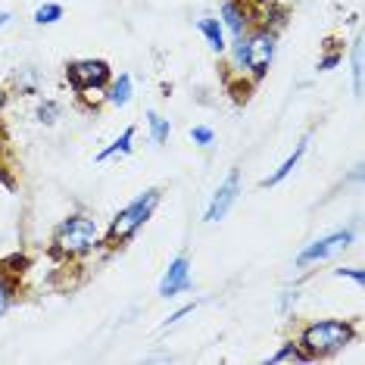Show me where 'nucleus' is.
I'll return each instance as SVG.
<instances>
[{"mask_svg":"<svg viewBox=\"0 0 365 365\" xmlns=\"http://www.w3.org/2000/svg\"><path fill=\"white\" fill-rule=\"evenodd\" d=\"M10 22V13H0V26H6Z\"/></svg>","mask_w":365,"mask_h":365,"instance_id":"obj_23","label":"nucleus"},{"mask_svg":"<svg viewBox=\"0 0 365 365\" xmlns=\"http://www.w3.org/2000/svg\"><path fill=\"white\" fill-rule=\"evenodd\" d=\"M66 78L72 88L85 94V91H97L110 81V66L103 60H76L66 66Z\"/></svg>","mask_w":365,"mask_h":365,"instance_id":"obj_5","label":"nucleus"},{"mask_svg":"<svg viewBox=\"0 0 365 365\" xmlns=\"http://www.w3.org/2000/svg\"><path fill=\"white\" fill-rule=\"evenodd\" d=\"M187 287H190V262H187V256H178V259H172L169 272L160 281V294L165 300H172V297H178Z\"/></svg>","mask_w":365,"mask_h":365,"instance_id":"obj_8","label":"nucleus"},{"mask_svg":"<svg viewBox=\"0 0 365 365\" xmlns=\"http://www.w3.org/2000/svg\"><path fill=\"white\" fill-rule=\"evenodd\" d=\"M237 194H240V175H237V172H231V175L225 178V185L215 190L210 210H206V222H219V219H225L228 210H231V206H235V200H237Z\"/></svg>","mask_w":365,"mask_h":365,"instance_id":"obj_7","label":"nucleus"},{"mask_svg":"<svg viewBox=\"0 0 365 365\" xmlns=\"http://www.w3.org/2000/svg\"><path fill=\"white\" fill-rule=\"evenodd\" d=\"M353 88H356V94L362 91V47L359 44L353 47Z\"/></svg>","mask_w":365,"mask_h":365,"instance_id":"obj_17","label":"nucleus"},{"mask_svg":"<svg viewBox=\"0 0 365 365\" xmlns=\"http://www.w3.org/2000/svg\"><path fill=\"white\" fill-rule=\"evenodd\" d=\"M222 26H225L231 35H235V41L244 38V29H247V10L244 4H237V0H225L222 4Z\"/></svg>","mask_w":365,"mask_h":365,"instance_id":"obj_9","label":"nucleus"},{"mask_svg":"<svg viewBox=\"0 0 365 365\" xmlns=\"http://www.w3.org/2000/svg\"><path fill=\"white\" fill-rule=\"evenodd\" d=\"M53 244H56V250L66 256H81L101 244V231H97L94 219H88V215H69V219L56 228Z\"/></svg>","mask_w":365,"mask_h":365,"instance_id":"obj_2","label":"nucleus"},{"mask_svg":"<svg viewBox=\"0 0 365 365\" xmlns=\"http://www.w3.org/2000/svg\"><path fill=\"white\" fill-rule=\"evenodd\" d=\"M356 337V328L344 319H322L306 325L300 346L306 350L309 359H325V356H334L337 350H344L346 344Z\"/></svg>","mask_w":365,"mask_h":365,"instance_id":"obj_1","label":"nucleus"},{"mask_svg":"<svg viewBox=\"0 0 365 365\" xmlns=\"http://www.w3.org/2000/svg\"><path fill=\"white\" fill-rule=\"evenodd\" d=\"M131 140H135V128H125V131H122V138H115L106 150L97 153V160L103 163V160H110V156H115V153H128L131 150Z\"/></svg>","mask_w":365,"mask_h":365,"instance_id":"obj_12","label":"nucleus"},{"mask_svg":"<svg viewBox=\"0 0 365 365\" xmlns=\"http://www.w3.org/2000/svg\"><path fill=\"white\" fill-rule=\"evenodd\" d=\"M0 103H4V97H0Z\"/></svg>","mask_w":365,"mask_h":365,"instance_id":"obj_24","label":"nucleus"},{"mask_svg":"<svg viewBox=\"0 0 365 365\" xmlns=\"http://www.w3.org/2000/svg\"><path fill=\"white\" fill-rule=\"evenodd\" d=\"M10 309V287H6V281L0 278V315Z\"/></svg>","mask_w":365,"mask_h":365,"instance_id":"obj_20","label":"nucleus"},{"mask_svg":"<svg viewBox=\"0 0 365 365\" xmlns=\"http://www.w3.org/2000/svg\"><path fill=\"white\" fill-rule=\"evenodd\" d=\"M147 125H150V135H153L156 144H165V140H169V119L150 113V115H147Z\"/></svg>","mask_w":365,"mask_h":365,"instance_id":"obj_16","label":"nucleus"},{"mask_svg":"<svg viewBox=\"0 0 365 365\" xmlns=\"http://www.w3.org/2000/svg\"><path fill=\"white\" fill-rule=\"evenodd\" d=\"M235 44H237V60L244 63L256 78H262L265 72H269L272 60H275V35L259 29V31H253L250 38L235 41Z\"/></svg>","mask_w":365,"mask_h":365,"instance_id":"obj_3","label":"nucleus"},{"mask_svg":"<svg viewBox=\"0 0 365 365\" xmlns=\"http://www.w3.org/2000/svg\"><path fill=\"white\" fill-rule=\"evenodd\" d=\"M197 29L206 35V41H210V47H212L215 53H222L228 47L225 44V29H222L219 19H200V22H197Z\"/></svg>","mask_w":365,"mask_h":365,"instance_id":"obj_11","label":"nucleus"},{"mask_svg":"<svg viewBox=\"0 0 365 365\" xmlns=\"http://www.w3.org/2000/svg\"><path fill=\"white\" fill-rule=\"evenodd\" d=\"M337 60H340V56H328V60H322V63H319V69H331V66H334Z\"/></svg>","mask_w":365,"mask_h":365,"instance_id":"obj_22","label":"nucleus"},{"mask_svg":"<svg viewBox=\"0 0 365 365\" xmlns=\"http://www.w3.org/2000/svg\"><path fill=\"white\" fill-rule=\"evenodd\" d=\"M131 101V76H119L110 88V103L113 106H125Z\"/></svg>","mask_w":365,"mask_h":365,"instance_id":"obj_13","label":"nucleus"},{"mask_svg":"<svg viewBox=\"0 0 365 365\" xmlns=\"http://www.w3.org/2000/svg\"><path fill=\"white\" fill-rule=\"evenodd\" d=\"M259 4H265V0H259Z\"/></svg>","mask_w":365,"mask_h":365,"instance_id":"obj_25","label":"nucleus"},{"mask_svg":"<svg viewBox=\"0 0 365 365\" xmlns=\"http://www.w3.org/2000/svg\"><path fill=\"white\" fill-rule=\"evenodd\" d=\"M272 362H309V356H306L303 346H297V344H284L275 356H272Z\"/></svg>","mask_w":365,"mask_h":365,"instance_id":"obj_14","label":"nucleus"},{"mask_svg":"<svg viewBox=\"0 0 365 365\" xmlns=\"http://www.w3.org/2000/svg\"><path fill=\"white\" fill-rule=\"evenodd\" d=\"M38 115H41V122H47V125H53V122H56V115H60V106H56V103H44V106H41V110H38Z\"/></svg>","mask_w":365,"mask_h":365,"instance_id":"obj_19","label":"nucleus"},{"mask_svg":"<svg viewBox=\"0 0 365 365\" xmlns=\"http://www.w3.org/2000/svg\"><path fill=\"white\" fill-rule=\"evenodd\" d=\"M63 19V6L60 4H44L35 10V22L38 26H53V22Z\"/></svg>","mask_w":365,"mask_h":365,"instance_id":"obj_15","label":"nucleus"},{"mask_svg":"<svg viewBox=\"0 0 365 365\" xmlns=\"http://www.w3.org/2000/svg\"><path fill=\"white\" fill-rule=\"evenodd\" d=\"M156 203H160V190H147L144 197H138L135 203H128L125 210H122V212L113 219V225H110V237H113V240H128V237L135 235V231H138V228L144 225V222L153 215Z\"/></svg>","mask_w":365,"mask_h":365,"instance_id":"obj_4","label":"nucleus"},{"mask_svg":"<svg viewBox=\"0 0 365 365\" xmlns=\"http://www.w3.org/2000/svg\"><path fill=\"white\" fill-rule=\"evenodd\" d=\"M337 275H340V278H353L356 284H362V281H365V275H362L359 269H337Z\"/></svg>","mask_w":365,"mask_h":365,"instance_id":"obj_21","label":"nucleus"},{"mask_svg":"<svg viewBox=\"0 0 365 365\" xmlns=\"http://www.w3.org/2000/svg\"><path fill=\"white\" fill-rule=\"evenodd\" d=\"M303 153H306V140H300V144H297V150H294V153H290V156H287V160H284V163H281V169H278V172H272V175H269V178H265V181H262V187L281 185V181H284V178L290 175V172H294V169H297V163H300V156H303Z\"/></svg>","mask_w":365,"mask_h":365,"instance_id":"obj_10","label":"nucleus"},{"mask_svg":"<svg viewBox=\"0 0 365 365\" xmlns=\"http://www.w3.org/2000/svg\"><path fill=\"white\" fill-rule=\"evenodd\" d=\"M190 138H194V144H200V147H210V144H212V128H206V125H197V128H190Z\"/></svg>","mask_w":365,"mask_h":365,"instance_id":"obj_18","label":"nucleus"},{"mask_svg":"<svg viewBox=\"0 0 365 365\" xmlns=\"http://www.w3.org/2000/svg\"><path fill=\"white\" fill-rule=\"evenodd\" d=\"M350 240H353V231H334V235H328V237H322V240H315V244L306 247V250L297 256V265H309V262L328 259V256L346 250V247H350Z\"/></svg>","mask_w":365,"mask_h":365,"instance_id":"obj_6","label":"nucleus"}]
</instances>
